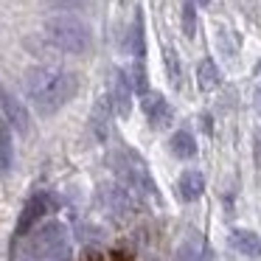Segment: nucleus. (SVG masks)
<instances>
[{
    "label": "nucleus",
    "mask_w": 261,
    "mask_h": 261,
    "mask_svg": "<svg viewBox=\"0 0 261 261\" xmlns=\"http://www.w3.org/2000/svg\"><path fill=\"white\" fill-rule=\"evenodd\" d=\"M110 101H113V110L121 118H129V113H132V82H129V73H126V70H118V73H115Z\"/></svg>",
    "instance_id": "nucleus-7"
},
{
    "label": "nucleus",
    "mask_w": 261,
    "mask_h": 261,
    "mask_svg": "<svg viewBox=\"0 0 261 261\" xmlns=\"http://www.w3.org/2000/svg\"><path fill=\"white\" fill-rule=\"evenodd\" d=\"M45 211H48V197L45 194H34V197L25 202L23 214H20V219H17V236L29 233L31 227L40 222V216H45Z\"/></svg>",
    "instance_id": "nucleus-9"
},
{
    "label": "nucleus",
    "mask_w": 261,
    "mask_h": 261,
    "mask_svg": "<svg viewBox=\"0 0 261 261\" xmlns=\"http://www.w3.org/2000/svg\"><path fill=\"white\" fill-rule=\"evenodd\" d=\"M101 202H104V208L121 222L132 219V216L138 214V208H141L138 194L129 191L126 186H121V182H107V186H101Z\"/></svg>",
    "instance_id": "nucleus-5"
},
{
    "label": "nucleus",
    "mask_w": 261,
    "mask_h": 261,
    "mask_svg": "<svg viewBox=\"0 0 261 261\" xmlns=\"http://www.w3.org/2000/svg\"><path fill=\"white\" fill-rule=\"evenodd\" d=\"M233 250H239L247 258H261V236L253 230H233L230 233Z\"/></svg>",
    "instance_id": "nucleus-12"
},
{
    "label": "nucleus",
    "mask_w": 261,
    "mask_h": 261,
    "mask_svg": "<svg viewBox=\"0 0 261 261\" xmlns=\"http://www.w3.org/2000/svg\"><path fill=\"white\" fill-rule=\"evenodd\" d=\"M31 255L37 261H68L70 258V233L62 222L51 219L31 236Z\"/></svg>",
    "instance_id": "nucleus-4"
},
{
    "label": "nucleus",
    "mask_w": 261,
    "mask_h": 261,
    "mask_svg": "<svg viewBox=\"0 0 261 261\" xmlns=\"http://www.w3.org/2000/svg\"><path fill=\"white\" fill-rule=\"evenodd\" d=\"M42 31H45V40L62 54L79 57V54L90 51V42H93L90 29H87L85 20L73 17V14H54V17L45 20Z\"/></svg>",
    "instance_id": "nucleus-2"
},
{
    "label": "nucleus",
    "mask_w": 261,
    "mask_h": 261,
    "mask_svg": "<svg viewBox=\"0 0 261 261\" xmlns=\"http://www.w3.org/2000/svg\"><path fill=\"white\" fill-rule=\"evenodd\" d=\"M197 82H199L202 90H216V87H219L222 73H219L214 59H202V62L197 65Z\"/></svg>",
    "instance_id": "nucleus-15"
},
{
    "label": "nucleus",
    "mask_w": 261,
    "mask_h": 261,
    "mask_svg": "<svg viewBox=\"0 0 261 261\" xmlns=\"http://www.w3.org/2000/svg\"><path fill=\"white\" fill-rule=\"evenodd\" d=\"M0 110H3L6 121L20 132V135H29V132H31V113H29V107H25L14 93H9L6 87H0Z\"/></svg>",
    "instance_id": "nucleus-6"
},
{
    "label": "nucleus",
    "mask_w": 261,
    "mask_h": 261,
    "mask_svg": "<svg viewBox=\"0 0 261 261\" xmlns=\"http://www.w3.org/2000/svg\"><path fill=\"white\" fill-rule=\"evenodd\" d=\"M182 34H186L188 40H194V34H197V12H194L191 0L182 3Z\"/></svg>",
    "instance_id": "nucleus-16"
},
{
    "label": "nucleus",
    "mask_w": 261,
    "mask_h": 261,
    "mask_svg": "<svg viewBox=\"0 0 261 261\" xmlns=\"http://www.w3.org/2000/svg\"><path fill=\"white\" fill-rule=\"evenodd\" d=\"M202 194H205V177H202V171L186 169L180 174V197L186 199V202H194V199H199Z\"/></svg>",
    "instance_id": "nucleus-11"
},
{
    "label": "nucleus",
    "mask_w": 261,
    "mask_h": 261,
    "mask_svg": "<svg viewBox=\"0 0 261 261\" xmlns=\"http://www.w3.org/2000/svg\"><path fill=\"white\" fill-rule=\"evenodd\" d=\"M141 107H143V115L149 118L152 126H163L166 121H169V115H171L169 104H166V98L160 96V93H143Z\"/></svg>",
    "instance_id": "nucleus-10"
},
{
    "label": "nucleus",
    "mask_w": 261,
    "mask_h": 261,
    "mask_svg": "<svg viewBox=\"0 0 261 261\" xmlns=\"http://www.w3.org/2000/svg\"><path fill=\"white\" fill-rule=\"evenodd\" d=\"M169 149H171V154H174V158L188 160V158H194V154H197V141H194L191 132L177 129L174 135H171V141H169Z\"/></svg>",
    "instance_id": "nucleus-13"
},
{
    "label": "nucleus",
    "mask_w": 261,
    "mask_h": 261,
    "mask_svg": "<svg viewBox=\"0 0 261 261\" xmlns=\"http://www.w3.org/2000/svg\"><path fill=\"white\" fill-rule=\"evenodd\" d=\"M23 87L29 101L37 107V113L54 115L76 96L79 79H76V73L57 68V65H34V68L25 70Z\"/></svg>",
    "instance_id": "nucleus-1"
},
{
    "label": "nucleus",
    "mask_w": 261,
    "mask_h": 261,
    "mask_svg": "<svg viewBox=\"0 0 261 261\" xmlns=\"http://www.w3.org/2000/svg\"><path fill=\"white\" fill-rule=\"evenodd\" d=\"M110 121H113V101H110V96H101L93 104V113H90V132L96 141H107Z\"/></svg>",
    "instance_id": "nucleus-8"
},
{
    "label": "nucleus",
    "mask_w": 261,
    "mask_h": 261,
    "mask_svg": "<svg viewBox=\"0 0 261 261\" xmlns=\"http://www.w3.org/2000/svg\"><path fill=\"white\" fill-rule=\"evenodd\" d=\"M166 70H169L171 82H174V85H180V59H177L174 48H171V51H166Z\"/></svg>",
    "instance_id": "nucleus-17"
},
{
    "label": "nucleus",
    "mask_w": 261,
    "mask_h": 261,
    "mask_svg": "<svg viewBox=\"0 0 261 261\" xmlns=\"http://www.w3.org/2000/svg\"><path fill=\"white\" fill-rule=\"evenodd\" d=\"M113 169L118 174V182L126 186L129 191H135L138 197H158V186H154L149 166L143 163V158L135 149L124 146L118 154L113 158Z\"/></svg>",
    "instance_id": "nucleus-3"
},
{
    "label": "nucleus",
    "mask_w": 261,
    "mask_h": 261,
    "mask_svg": "<svg viewBox=\"0 0 261 261\" xmlns=\"http://www.w3.org/2000/svg\"><path fill=\"white\" fill-rule=\"evenodd\" d=\"M255 163L261 166V141H255Z\"/></svg>",
    "instance_id": "nucleus-20"
},
{
    "label": "nucleus",
    "mask_w": 261,
    "mask_h": 261,
    "mask_svg": "<svg viewBox=\"0 0 261 261\" xmlns=\"http://www.w3.org/2000/svg\"><path fill=\"white\" fill-rule=\"evenodd\" d=\"M54 6H65V9H73V6H85L87 0H48Z\"/></svg>",
    "instance_id": "nucleus-19"
},
{
    "label": "nucleus",
    "mask_w": 261,
    "mask_h": 261,
    "mask_svg": "<svg viewBox=\"0 0 261 261\" xmlns=\"http://www.w3.org/2000/svg\"><path fill=\"white\" fill-rule=\"evenodd\" d=\"M197 3H202V6H208V3H211V0H197Z\"/></svg>",
    "instance_id": "nucleus-21"
},
{
    "label": "nucleus",
    "mask_w": 261,
    "mask_h": 261,
    "mask_svg": "<svg viewBox=\"0 0 261 261\" xmlns=\"http://www.w3.org/2000/svg\"><path fill=\"white\" fill-rule=\"evenodd\" d=\"M180 261H208V253H205V242L199 233H188L186 242L180 244V253H177Z\"/></svg>",
    "instance_id": "nucleus-14"
},
{
    "label": "nucleus",
    "mask_w": 261,
    "mask_h": 261,
    "mask_svg": "<svg viewBox=\"0 0 261 261\" xmlns=\"http://www.w3.org/2000/svg\"><path fill=\"white\" fill-rule=\"evenodd\" d=\"M0 166H9V135L0 129Z\"/></svg>",
    "instance_id": "nucleus-18"
}]
</instances>
